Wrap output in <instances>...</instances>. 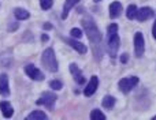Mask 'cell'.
Instances as JSON below:
<instances>
[{"label":"cell","instance_id":"9c48e42d","mask_svg":"<svg viewBox=\"0 0 156 120\" xmlns=\"http://www.w3.org/2000/svg\"><path fill=\"white\" fill-rule=\"evenodd\" d=\"M97 86H99V78H97L96 75H93V77L90 78V81H89V83L86 85L85 90H83V94H85L86 97H90L92 94L96 93Z\"/></svg>","mask_w":156,"mask_h":120},{"label":"cell","instance_id":"ba28073f","mask_svg":"<svg viewBox=\"0 0 156 120\" xmlns=\"http://www.w3.org/2000/svg\"><path fill=\"white\" fill-rule=\"evenodd\" d=\"M152 16H154V11H152V8L143 7V8H140V10H137L136 19H137L138 22H145V21H148L149 18H152Z\"/></svg>","mask_w":156,"mask_h":120},{"label":"cell","instance_id":"ffe728a7","mask_svg":"<svg viewBox=\"0 0 156 120\" xmlns=\"http://www.w3.org/2000/svg\"><path fill=\"white\" fill-rule=\"evenodd\" d=\"M90 119L92 120H105V115L99 109H93L90 112Z\"/></svg>","mask_w":156,"mask_h":120},{"label":"cell","instance_id":"f1b7e54d","mask_svg":"<svg viewBox=\"0 0 156 120\" xmlns=\"http://www.w3.org/2000/svg\"><path fill=\"white\" fill-rule=\"evenodd\" d=\"M154 120H156V116H154Z\"/></svg>","mask_w":156,"mask_h":120},{"label":"cell","instance_id":"4fadbf2b","mask_svg":"<svg viewBox=\"0 0 156 120\" xmlns=\"http://www.w3.org/2000/svg\"><path fill=\"white\" fill-rule=\"evenodd\" d=\"M122 12V4L119 2H114L110 4V16L112 19L118 18Z\"/></svg>","mask_w":156,"mask_h":120},{"label":"cell","instance_id":"83f0119b","mask_svg":"<svg viewBox=\"0 0 156 120\" xmlns=\"http://www.w3.org/2000/svg\"><path fill=\"white\" fill-rule=\"evenodd\" d=\"M94 2H101V0H94Z\"/></svg>","mask_w":156,"mask_h":120},{"label":"cell","instance_id":"7a4b0ae2","mask_svg":"<svg viewBox=\"0 0 156 120\" xmlns=\"http://www.w3.org/2000/svg\"><path fill=\"white\" fill-rule=\"evenodd\" d=\"M82 25H83V29H85V33L88 36L89 41L93 44L94 48H99L100 43H101V34H100V30L97 29V26L94 25V22L90 18H85L82 21Z\"/></svg>","mask_w":156,"mask_h":120},{"label":"cell","instance_id":"484cf974","mask_svg":"<svg viewBox=\"0 0 156 120\" xmlns=\"http://www.w3.org/2000/svg\"><path fill=\"white\" fill-rule=\"evenodd\" d=\"M51 25H49V23H45V25H44V29H45V30H49V29H51Z\"/></svg>","mask_w":156,"mask_h":120},{"label":"cell","instance_id":"603a6c76","mask_svg":"<svg viewBox=\"0 0 156 120\" xmlns=\"http://www.w3.org/2000/svg\"><path fill=\"white\" fill-rule=\"evenodd\" d=\"M70 34H71V37H73V38H81V37H82V30L74 27V29H71Z\"/></svg>","mask_w":156,"mask_h":120},{"label":"cell","instance_id":"ac0fdd59","mask_svg":"<svg viewBox=\"0 0 156 120\" xmlns=\"http://www.w3.org/2000/svg\"><path fill=\"white\" fill-rule=\"evenodd\" d=\"M48 116L45 115V113L43 112V111H34V112H32L29 116H27V120H45Z\"/></svg>","mask_w":156,"mask_h":120},{"label":"cell","instance_id":"277c9868","mask_svg":"<svg viewBox=\"0 0 156 120\" xmlns=\"http://www.w3.org/2000/svg\"><path fill=\"white\" fill-rule=\"evenodd\" d=\"M137 85H138V78L137 77L122 78L118 83V86H119V89H121L122 93H129V91H132Z\"/></svg>","mask_w":156,"mask_h":120},{"label":"cell","instance_id":"4316f807","mask_svg":"<svg viewBox=\"0 0 156 120\" xmlns=\"http://www.w3.org/2000/svg\"><path fill=\"white\" fill-rule=\"evenodd\" d=\"M47 40H48V36L44 34V36H43V41H47Z\"/></svg>","mask_w":156,"mask_h":120},{"label":"cell","instance_id":"8fae6325","mask_svg":"<svg viewBox=\"0 0 156 120\" xmlns=\"http://www.w3.org/2000/svg\"><path fill=\"white\" fill-rule=\"evenodd\" d=\"M0 94L7 97L10 94V86H8V77L5 74L0 75Z\"/></svg>","mask_w":156,"mask_h":120},{"label":"cell","instance_id":"52a82bcc","mask_svg":"<svg viewBox=\"0 0 156 120\" xmlns=\"http://www.w3.org/2000/svg\"><path fill=\"white\" fill-rule=\"evenodd\" d=\"M25 72H26L27 77L32 78L33 81H43L44 79V74L36 66H33V64H27V66L25 67Z\"/></svg>","mask_w":156,"mask_h":120},{"label":"cell","instance_id":"5b68a950","mask_svg":"<svg viewBox=\"0 0 156 120\" xmlns=\"http://www.w3.org/2000/svg\"><path fill=\"white\" fill-rule=\"evenodd\" d=\"M55 102H56V96H55L52 91H44V93L41 94L40 100H37L38 105H44V107H47L48 109H54Z\"/></svg>","mask_w":156,"mask_h":120},{"label":"cell","instance_id":"5bb4252c","mask_svg":"<svg viewBox=\"0 0 156 120\" xmlns=\"http://www.w3.org/2000/svg\"><path fill=\"white\" fill-rule=\"evenodd\" d=\"M0 109L3 112V116L4 118H11L14 113V108L11 107V104L8 101H2L0 102Z\"/></svg>","mask_w":156,"mask_h":120},{"label":"cell","instance_id":"d6986e66","mask_svg":"<svg viewBox=\"0 0 156 120\" xmlns=\"http://www.w3.org/2000/svg\"><path fill=\"white\" fill-rule=\"evenodd\" d=\"M137 10L138 8L136 7L134 4H130L126 10V16L127 19H136V15H137Z\"/></svg>","mask_w":156,"mask_h":120},{"label":"cell","instance_id":"cb8c5ba5","mask_svg":"<svg viewBox=\"0 0 156 120\" xmlns=\"http://www.w3.org/2000/svg\"><path fill=\"white\" fill-rule=\"evenodd\" d=\"M127 57H129V56H127V53H123V55L121 56V61H122V63H126V61H127Z\"/></svg>","mask_w":156,"mask_h":120},{"label":"cell","instance_id":"30bf717a","mask_svg":"<svg viewBox=\"0 0 156 120\" xmlns=\"http://www.w3.org/2000/svg\"><path fill=\"white\" fill-rule=\"evenodd\" d=\"M70 72H71V75H73L74 81H76L78 85H82V83L85 82V78H83L82 72H81V70L78 68L77 64H74V63L70 64Z\"/></svg>","mask_w":156,"mask_h":120},{"label":"cell","instance_id":"2e32d148","mask_svg":"<svg viewBox=\"0 0 156 120\" xmlns=\"http://www.w3.org/2000/svg\"><path fill=\"white\" fill-rule=\"evenodd\" d=\"M14 15H15L16 19H19V21H23V19H27L30 16L29 11L25 10V8H15L14 10Z\"/></svg>","mask_w":156,"mask_h":120},{"label":"cell","instance_id":"3957f363","mask_svg":"<svg viewBox=\"0 0 156 120\" xmlns=\"http://www.w3.org/2000/svg\"><path fill=\"white\" fill-rule=\"evenodd\" d=\"M41 61H43L44 67H45L48 71H51V72L58 71V60H56V56H55V52L52 48H47L45 51H44Z\"/></svg>","mask_w":156,"mask_h":120},{"label":"cell","instance_id":"7c38bea8","mask_svg":"<svg viewBox=\"0 0 156 120\" xmlns=\"http://www.w3.org/2000/svg\"><path fill=\"white\" fill-rule=\"evenodd\" d=\"M67 44L71 46V48L73 49H76V51L78 52V53H86V51H88V49H86V46L83 45L82 43H80V41H76V40H73V38H67Z\"/></svg>","mask_w":156,"mask_h":120},{"label":"cell","instance_id":"8992f818","mask_svg":"<svg viewBox=\"0 0 156 120\" xmlns=\"http://www.w3.org/2000/svg\"><path fill=\"white\" fill-rule=\"evenodd\" d=\"M144 52H145V41H144V36L141 32H137L134 34V53L137 57H143Z\"/></svg>","mask_w":156,"mask_h":120},{"label":"cell","instance_id":"9a60e30c","mask_svg":"<svg viewBox=\"0 0 156 120\" xmlns=\"http://www.w3.org/2000/svg\"><path fill=\"white\" fill-rule=\"evenodd\" d=\"M78 2H80V0H66L65 7H63V12H62V18H63V19L67 18V15H69V12H70V10L77 4Z\"/></svg>","mask_w":156,"mask_h":120},{"label":"cell","instance_id":"6da1fadb","mask_svg":"<svg viewBox=\"0 0 156 120\" xmlns=\"http://www.w3.org/2000/svg\"><path fill=\"white\" fill-rule=\"evenodd\" d=\"M119 49V36H118V25L111 23L107 29V52L111 57H116Z\"/></svg>","mask_w":156,"mask_h":120},{"label":"cell","instance_id":"7402d4cb","mask_svg":"<svg viewBox=\"0 0 156 120\" xmlns=\"http://www.w3.org/2000/svg\"><path fill=\"white\" fill-rule=\"evenodd\" d=\"M52 0H40V5L43 10H49L52 7Z\"/></svg>","mask_w":156,"mask_h":120},{"label":"cell","instance_id":"44dd1931","mask_svg":"<svg viewBox=\"0 0 156 120\" xmlns=\"http://www.w3.org/2000/svg\"><path fill=\"white\" fill-rule=\"evenodd\" d=\"M62 82H60V81H51V82H49V87L51 89H54V90H60V89H62Z\"/></svg>","mask_w":156,"mask_h":120},{"label":"cell","instance_id":"d4e9b609","mask_svg":"<svg viewBox=\"0 0 156 120\" xmlns=\"http://www.w3.org/2000/svg\"><path fill=\"white\" fill-rule=\"evenodd\" d=\"M152 36H154V38L156 40V21H155L154 26H152Z\"/></svg>","mask_w":156,"mask_h":120},{"label":"cell","instance_id":"e0dca14e","mask_svg":"<svg viewBox=\"0 0 156 120\" xmlns=\"http://www.w3.org/2000/svg\"><path fill=\"white\" fill-rule=\"evenodd\" d=\"M115 102H116V100L112 96H105L104 98H103L101 104H103V107H104V108H107V109H111V108H114Z\"/></svg>","mask_w":156,"mask_h":120}]
</instances>
